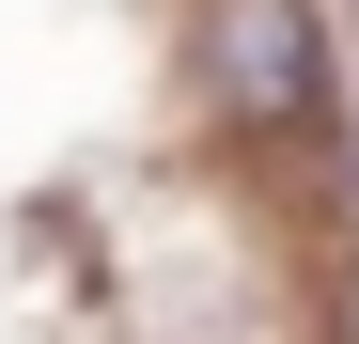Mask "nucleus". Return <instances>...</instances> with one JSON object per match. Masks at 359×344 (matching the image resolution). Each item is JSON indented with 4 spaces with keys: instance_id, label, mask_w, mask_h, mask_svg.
Instances as JSON below:
<instances>
[{
    "instance_id": "obj_1",
    "label": "nucleus",
    "mask_w": 359,
    "mask_h": 344,
    "mask_svg": "<svg viewBox=\"0 0 359 344\" xmlns=\"http://www.w3.org/2000/svg\"><path fill=\"white\" fill-rule=\"evenodd\" d=\"M188 63L234 126H313L328 110V0H203Z\"/></svg>"
},
{
    "instance_id": "obj_2",
    "label": "nucleus",
    "mask_w": 359,
    "mask_h": 344,
    "mask_svg": "<svg viewBox=\"0 0 359 344\" xmlns=\"http://www.w3.org/2000/svg\"><path fill=\"white\" fill-rule=\"evenodd\" d=\"M344 204H359V157H344Z\"/></svg>"
}]
</instances>
